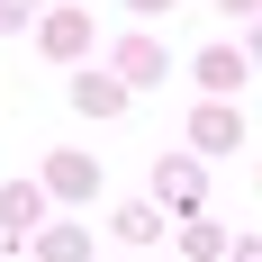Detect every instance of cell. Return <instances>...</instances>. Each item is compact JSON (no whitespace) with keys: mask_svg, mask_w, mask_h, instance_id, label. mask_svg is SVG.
<instances>
[{"mask_svg":"<svg viewBox=\"0 0 262 262\" xmlns=\"http://www.w3.org/2000/svg\"><path fill=\"white\" fill-rule=\"evenodd\" d=\"M81 108H91V118H118V108H127V91H118V81H100V73H81V91H73Z\"/></svg>","mask_w":262,"mask_h":262,"instance_id":"obj_1","label":"cell"},{"mask_svg":"<svg viewBox=\"0 0 262 262\" xmlns=\"http://www.w3.org/2000/svg\"><path fill=\"white\" fill-rule=\"evenodd\" d=\"M27 217H36V190H0V235H27Z\"/></svg>","mask_w":262,"mask_h":262,"instance_id":"obj_2","label":"cell"},{"mask_svg":"<svg viewBox=\"0 0 262 262\" xmlns=\"http://www.w3.org/2000/svg\"><path fill=\"white\" fill-rule=\"evenodd\" d=\"M145 9H154V0H145Z\"/></svg>","mask_w":262,"mask_h":262,"instance_id":"obj_3","label":"cell"}]
</instances>
